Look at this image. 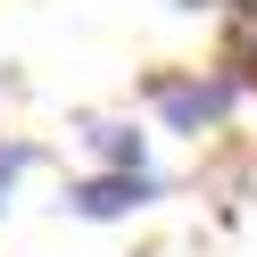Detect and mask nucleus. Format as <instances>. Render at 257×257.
I'll return each mask as SVG.
<instances>
[{"instance_id": "f257e3e1", "label": "nucleus", "mask_w": 257, "mask_h": 257, "mask_svg": "<svg viewBox=\"0 0 257 257\" xmlns=\"http://www.w3.org/2000/svg\"><path fill=\"white\" fill-rule=\"evenodd\" d=\"M141 100L158 108V124L166 133H224L232 124V108L249 100V75H232V67H158L150 83H141Z\"/></svg>"}, {"instance_id": "f03ea898", "label": "nucleus", "mask_w": 257, "mask_h": 257, "mask_svg": "<svg viewBox=\"0 0 257 257\" xmlns=\"http://www.w3.org/2000/svg\"><path fill=\"white\" fill-rule=\"evenodd\" d=\"M166 199V183H158L150 166H100L83 174V183H67V216L83 224H116V216H141V207Z\"/></svg>"}, {"instance_id": "7ed1b4c3", "label": "nucleus", "mask_w": 257, "mask_h": 257, "mask_svg": "<svg viewBox=\"0 0 257 257\" xmlns=\"http://www.w3.org/2000/svg\"><path fill=\"white\" fill-rule=\"evenodd\" d=\"M75 141H83L91 166H150V133H141L133 116H91Z\"/></svg>"}, {"instance_id": "20e7f679", "label": "nucleus", "mask_w": 257, "mask_h": 257, "mask_svg": "<svg viewBox=\"0 0 257 257\" xmlns=\"http://www.w3.org/2000/svg\"><path fill=\"white\" fill-rule=\"evenodd\" d=\"M216 67H232V75L257 83V0H232V9H224V58Z\"/></svg>"}, {"instance_id": "39448f33", "label": "nucleus", "mask_w": 257, "mask_h": 257, "mask_svg": "<svg viewBox=\"0 0 257 257\" xmlns=\"http://www.w3.org/2000/svg\"><path fill=\"white\" fill-rule=\"evenodd\" d=\"M25 166H34V141H0V191L17 183V174H25Z\"/></svg>"}, {"instance_id": "423d86ee", "label": "nucleus", "mask_w": 257, "mask_h": 257, "mask_svg": "<svg viewBox=\"0 0 257 257\" xmlns=\"http://www.w3.org/2000/svg\"><path fill=\"white\" fill-rule=\"evenodd\" d=\"M0 207H9V191H0Z\"/></svg>"}]
</instances>
